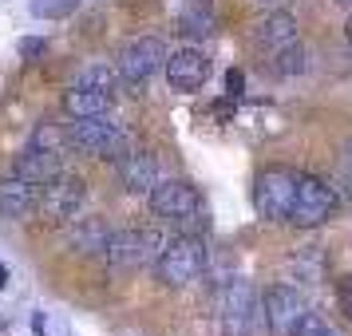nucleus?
<instances>
[{
    "mask_svg": "<svg viewBox=\"0 0 352 336\" xmlns=\"http://www.w3.org/2000/svg\"><path fill=\"white\" fill-rule=\"evenodd\" d=\"M206 269V241L198 234H178L175 241L162 245V254L155 257V273L162 285H190L194 277H202Z\"/></svg>",
    "mask_w": 352,
    "mask_h": 336,
    "instance_id": "20e7f679",
    "label": "nucleus"
},
{
    "mask_svg": "<svg viewBox=\"0 0 352 336\" xmlns=\"http://www.w3.org/2000/svg\"><path fill=\"white\" fill-rule=\"evenodd\" d=\"M293 336H340V333H336L329 320H320L317 313H309V317L301 320V328H297Z\"/></svg>",
    "mask_w": 352,
    "mask_h": 336,
    "instance_id": "4be33fe9",
    "label": "nucleus"
},
{
    "mask_svg": "<svg viewBox=\"0 0 352 336\" xmlns=\"http://www.w3.org/2000/svg\"><path fill=\"white\" fill-rule=\"evenodd\" d=\"M8 285V269H4V265H0V289Z\"/></svg>",
    "mask_w": 352,
    "mask_h": 336,
    "instance_id": "bb28decb",
    "label": "nucleus"
},
{
    "mask_svg": "<svg viewBox=\"0 0 352 336\" xmlns=\"http://www.w3.org/2000/svg\"><path fill=\"white\" fill-rule=\"evenodd\" d=\"M36 202H40V190H36L32 182H24V178H0V218H12V222H20V218H28L36 210Z\"/></svg>",
    "mask_w": 352,
    "mask_h": 336,
    "instance_id": "2eb2a0df",
    "label": "nucleus"
},
{
    "mask_svg": "<svg viewBox=\"0 0 352 336\" xmlns=\"http://www.w3.org/2000/svg\"><path fill=\"white\" fill-rule=\"evenodd\" d=\"M261 313H265V328L270 336H293L301 328V320L309 317V304L293 285H273L261 297Z\"/></svg>",
    "mask_w": 352,
    "mask_h": 336,
    "instance_id": "9d476101",
    "label": "nucleus"
},
{
    "mask_svg": "<svg viewBox=\"0 0 352 336\" xmlns=\"http://www.w3.org/2000/svg\"><path fill=\"white\" fill-rule=\"evenodd\" d=\"M115 96L111 91H99V87H87V83H76L64 96V111L72 119H83V115H107L111 111Z\"/></svg>",
    "mask_w": 352,
    "mask_h": 336,
    "instance_id": "dca6fc26",
    "label": "nucleus"
},
{
    "mask_svg": "<svg viewBox=\"0 0 352 336\" xmlns=\"http://www.w3.org/2000/svg\"><path fill=\"white\" fill-rule=\"evenodd\" d=\"M159 254H162L159 229H119L103 245V257H107L111 269H143Z\"/></svg>",
    "mask_w": 352,
    "mask_h": 336,
    "instance_id": "0eeeda50",
    "label": "nucleus"
},
{
    "mask_svg": "<svg viewBox=\"0 0 352 336\" xmlns=\"http://www.w3.org/2000/svg\"><path fill=\"white\" fill-rule=\"evenodd\" d=\"M257 48L270 56V67L277 76H301L309 60H305V44L297 36V20L289 12H273L257 24Z\"/></svg>",
    "mask_w": 352,
    "mask_h": 336,
    "instance_id": "f257e3e1",
    "label": "nucleus"
},
{
    "mask_svg": "<svg viewBox=\"0 0 352 336\" xmlns=\"http://www.w3.org/2000/svg\"><path fill=\"white\" fill-rule=\"evenodd\" d=\"M162 64H166V48H162V40L143 36V40H135V44L123 48L115 71H119V83H127V87H143Z\"/></svg>",
    "mask_w": 352,
    "mask_h": 336,
    "instance_id": "9b49d317",
    "label": "nucleus"
},
{
    "mask_svg": "<svg viewBox=\"0 0 352 336\" xmlns=\"http://www.w3.org/2000/svg\"><path fill=\"white\" fill-rule=\"evenodd\" d=\"M16 52H20V60H28V64H32V60H40V56L48 52V44H44L40 36H24V40L16 44Z\"/></svg>",
    "mask_w": 352,
    "mask_h": 336,
    "instance_id": "5701e85b",
    "label": "nucleus"
},
{
    "mask_svg": "<svg viewBox=\"0 0 352 336\" xmlns=\"http://www.w3.org/2000/svg\"><path fill=\"white\" fill-rule=\"evenodd\" d=\"M76 83H87V87H99V91H119V71L107 64H91V67H83L80 71V80Z\"/></svg>",
    "mask_w": 352,
    "mask_h": 336,
    "instance_id": "6ab92c4d",
    "label": "nucleus"
},
{
    "mask_svg": "<svg viewBox=\"0 0 352 336\" xmlns=\"http://www.w3.org/2000/svg\"><path fill=\"white\" fill-rule=\"evenodd\" d=\"M151 210H155V218L166 225H175L182 234H194V229H202L206 225V206H202V198L194 190L190 182H182V178H166L159 186L151 190Z\"/></svg>",
    "mask_w": 352,
    "mask_h": 336,
    "instance_id": "f03ea898",
    "label": "nucleus"
},
{
    "mask_svg": "<svg viewBox=\"0 0 352 336\" xmlns=\"http://www.w3.org/2000/svg\"><path fill=\"white\" fill-rule=\"evenodd\" d=\"M336 304H340V313L352 320V273L336 281Z\"/></svg>",
    "mask_w": 352,
    "mask_h": 336,
    "instance_id": "b1692460",
    "label": "nucleus"
},
{
    "mask_svg": "<svg viewBox=\"0 0 352 336\" xmlns=\"http://www.w3.org/2000/svg\"><path fill=\"white\" fill-rule=\"evenodd\" d=\"M119 186L127 194H151L159 186V159L151 150H127L119 159Z\"/></svg>",
    "mask_w": 352,
    "mask_h": 336,
    "instance_id": "ddd939ff",
    "label": "nucleus"
},
{
    "mask_svg": "<svg viewBox=\"0 0 352 336\" xmlns=\"http://www.w3.org/2000/svg\"><path fill=\"white\" fill-rule=\"evenodd\" d=\"M344 190H349V198H352V166L344 170Z\"/></svg>",
    "mask_w": 352,
    "mask_h": 336,
    "instance_id": "a878e982",
    "label": "nucleus"
},
{
    "mask_svg": "<svg viewBox=\"0 0 352 336\" xmlns=\"http://www.w3.org/2000/svg\"><path fill=\"white\" fill-rule=\"evenodd\" d=\"M297 194V175L289 166H265L254 178V210L265 222H285Z\"/></svg>",
    "mask_w": 352,
    "mask_h": 336,
    "instance_id": "423d86ee",
    "label": "nucleus"
},
{
    "mask_svg": "<svg viewBox=\"0 0 352 336\" xmlns=\"http://www.w3.org/2000/svg\"><path fill=\"white\" fill-rule=\"evenodd\" d=\"M214 313H218V328H222V336H250V328H254V313H257L254 285L241 281V277H230V281L214 293Z\"/></svg>",
    "mask_w": 352,
    "mask_h": 336,
    "instance_id": "39448f33",
    "label": "nucleus"
},
{
    "mask_svg": "<svg viewBox=\"0 0 352 336\" xmlns=\"http://www.w3.org/2000/svg\"><path fill=\"white\" fill-rule=\"evenodd\" d=\"M261 4H265V0H261Z\"/></svg>",
    "mask_w": 352,
    "mask_h": 336,
    "instance_id": "c756f323",
    "label": "nucleus"
},
{
    "mask_svg": "<svg viewBox=\"0 0 352 336\" xmlns=\"http://www.w3.org/2000/svg\"><path fill=\"white\" fill-rule=\"evenodd\" d=\"M87 206V186H83V178L76 175H56L52 182H44V194H40V202L36 210L48 218V222H76L80 218V210Z\"/></svg>",
    "mask_w": 352,
    "mask_h": 336,
    "instance_id": "1a4fd4ad",
    "label": "nucleus"
},
{
    "mask_svg": "<svg viewBox=\"0 0 352 336\" xmlns=\"http://www.w3.org/2000/svg\"><path fill=\"white\" fill-rule=\"evenodd\" d=\"M67 146L80 150V155H87V159L119 162L131 150V135L115 123L111 115H83V119H76L72 131H67Z\"/></svg>",
    "mask_w": 352,
    "mask_h": 336,
    "instance_id": "7ed1b4c3",
    "label": "nucleus"
},
{
    "mask_svg": "<svg viewBox=\"0 0 352 336\" xmlns=\"http://www.w3.org/2000/svg\"><path fill=\"white\" fill-rule=\"evenodd\" d=\"M226 87H230V96H234V99L241 96V87H245V76H241L238 67H234V71H226Z\"/></svg>",
    "mask_w": 352,
    "mask_h": 336,
    "instance_id": "393cba45",
    "label": "nucleus"
},
{
    "mask_svg": "<svg viewBox=\"0 0 352 336\" xmlns=\"http://www.w3.org/2000/svg\"><path fill=\"white\" fill-rule=\"evenodd\" d=\"M32 146H44V150H56V155H64L67 146V135L60 123H40V127L32 131Z\"/></svg>",
    "mask_w": 352,
    "mask_h": 336,
    "instance_id": "aec40b11",
    "label": "nucleus"
},
{
    "mask_svg": "<svg viewBox=\"0 0 352 336\" xmlns=\"http://www.w3.org/2000/svg\"><path fill=\"white\" fill-rule=\"evenodd\" d=\"M166 80L175 91H198L210 80V60L202 48H178L175 56H166Z\"/></svg>",
    "mask_w": 352,
    "mask_h": 336,
    "instance_id": "f8f14e48",
    "label": "nucleus"
},
{
    "mask_svg": "<svg viewBox=\"0 0 352 336\" xmlns=\"http://www.w3.org/2000/svg\"><path fill=\"white\" fill-rule=\"evenodd\" d=\"M336 4H344V8H352V0H336Z\"/></svg>",
    "mask_w": 352,
    "mask_h": 336,
    "instance_id": "c85d7f7f",
    "label": "nucleus"
},
{
    "mask_svg": "<svg viewBox=\"0 0 352 336\" xmlns=\"http://www.w3.org/2000/svg\"><path fill=\"white\" fill-rule=\"evenodd\" d=\"M107 238H111V225L103 222V218H80V222H72V229H67V241H72V249L76 254H103V245H107Z\"/></svg>",
    "mask_w": 352,
    "mask_h": 336,
    "instance_id": "f3484780",
    "label": "nucleus"
},
{
    "mask_svg": "<svg viewBox=\"0 0 352 336\" xmlns=\"http://www.w3.org/2000/svg\"><path fill=\"white\" fill-rule=\"evenodd\" d=\"M214 0H190L186 8H182V20H178V32L186 36V40H206L214 36Z\"/></svg>",
    "mask_w": 352,
    "mask_h": 336,
    "instance_id": "a211bd4d",
    "label": "nucleus"
},
{
    "mask_svg": "<svg viewBox=\"0 0 352 336\" xmlns=\"http://www.w3.org/2000/svg\"><path fill=\"white\" fill-rule=\"evenodd\" d=\"M333 210H336L333 186H324L317 175H297V194H293V206H289L285 222L301 225V229H313V225L329 222Z\"/></svg>",
    "mask_w": 352,
    "mask_h": 336,
    "instance_id": "6e6552de",
    "label": "nucleus"
},
{
    "mask_svg": "<svg viewBox=\"0 0 352 336\" xmlns=\"http://www.w3.org/2000/svg\"><path fill=\"white\" fill-rule=\"evenodd\" d=\"M344 36H349V44H352V20H349V24H344Z\"/></svg>",
    "mask_w": 352,
    "mask_h": 336,
    "instance_id": "cd10ccee",
    "label": "nucleus"
},
{
    "mask_svg": "<svg viewBox=\"0 0 352 336\" xmlns=\"http://www.w3.org/2000/svg\"><path fill=\"white\" fill-rule=\"evenodd\" d=\"M12 175L24 178V182H32V186H44V182H52L56 175H64V155L28 143V150L16 155V162H12Z\"/></svg>",
    "mask_w": 352,
    "mask_h": 336,
    "instance_id": "4468645a",
    "label": "nucleus"
},
{
    "mask_svg": "<svg viewBox=\"0 0 352 336\" xmlns=\"http://www.w3.org/2000/svg\"><path fill=\"white\" fill-rule=\"evenodd\" d=\"M76 4L80 0H32V16L40 20H64L76 12Z\"/></svg>",
    "mask_w": 352,
    "mask_h": 336,
    "instance_id": "412c9836",
    "label": "nucleus"
}]
</instances>
